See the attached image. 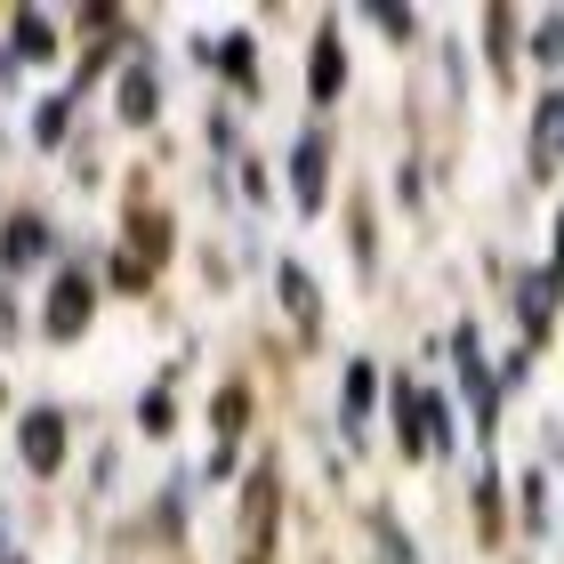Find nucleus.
Returning a JSON list of instances; mask_svg holds the SVG:
<instances>
[{
	"mask_svg": "<svg viewBox=\"0 0 564 564\" xmlns=\"http://www.w3.org/2000/svg\"><path fill=\"white\" fill-rule=\"evenodd\" d=\"M364 403H371V371L355 364V371H347V412H364Z\"/></svg>",
	"mask_w": 564,
	"mask_h": 564,
	"instance_id": "nucleus-13",
	"label": "nucleus"
},
{
	"mask_svg": "<svg viewBox=\"0 0 564 564\" xmlns=\"http://www.w3.org/2000/svg\"><path fill=\"white\" fill-rule=\"evenodd\" d=\"M41 250H48L41 218H9V226H0V259H9V267H33Z\"/></svg>",
	"mask_w": 564,
	"mask_h": 564,
	"instance_id": "nucleus-2",
	"label": "nucleus"
},
{
	"mask_svg": "<svg viewBox=\"0 0 564 564\" xmlns=\"http://www.w3.org/2000/svg\"><path fill=\"white\" fill-rule=\"evenodd\" d=\"M541 57H549V65H564V17H549V24H541Z\"/></svg>",
	"mask_w": 564,
	"mask_h": 564,
	"instance_id": "nucleus-11",
	"label": "nucleus"
},
{
	"mask_svg": "<svg viewBox=\"0 0 564 564\" xmlns=\"http://www.w3.org/2000/svg\"><path fill=\"white\" fill-rule=\"evenodd\" d=\"M24 459H33V468H57V459H65V420H57V412H33V420H24Z\"/></svg>",
	"mask_w": 564,
	"mask_h": 564,
	"instance_id": "nucleus-1",
	"label": "nucleus"
},
{
	"mask_svg": "<svg viewBox=\"0 0 564 564\" xmlns=\"http://www.w3.org/2000/svg\"><path fill=\"white\" fill-rule=\"evenodd\" d=\"M121 106H130V121H145V113H153V73H138V65L121 73Z\"/></svg>",
	"mask_w": 564,
	"mask_h": 564,
	"instance_id": "nucleus-7",
	"label": "nucleus"
},
{
	"mask_svg": "<svg viewBox=\"0 0 564 564\" xmlns=\"http://www.w3.org/2000/svg\"><path fill=\"white\" fill-rule=\"evenodd\" d=\"M517 306H524L532 323H549V315H556V274H549V267H532V274L517 282Z\"/></svg>",
	"mask_w": 564,
	"mask_h": 564,
	"instance_id": "nucleus-5",
	"label": "nucleus"
},
{
	"mask_svg": "<svg viewBox=\"0 0 564 564\" xmlns=\"http://www.w3.org/2000/svg\"><path fill=\"white\" fill-rule=\"evenodd\" d=\"M556 242H564V226H556Z\"/></svg>",
	"mask_w": 564,
	"mask_h": 564,
	"instance_id": "nucleus-15",
	"label": "nucleus"
},
{
	"mask_svg": "<svg viewBox=\"0 0 564 564\" xmlns=\"http://www.w3.org/2000/svg\"><path fill=\"white\" fill-rule=\"evenodd\" d=\"M17 41H24V57H48V17L41 9H17Z\"/></svg>",
	"mask_w": 564,
	"mask_h": 564,
	"instance_id": "nucleus-8",
	"label": "nucleus"
},
{
	"mask_svg": "<svg viewBox=\"0 0 564 564\" xmlns=\"http://www.w3.org/2000/svg\"><path fill=\"white\" fill-rule=\"evenodd\" d=\"M339 82H347V65H339V41H323V48H315V97H330Z\"/></svg>",
	"mask_w": 564,
	"mask_h": 564,
	"instance_id": "nucleus-9",
	"label": "nucleus"
},
{
	"mask_svg": "<svg viewBox=\"0 0 564 564\" xmlns=\"http://www.w3.org/2000/svg\"><path fill=\"white\" fill-rule=\"evenodd\" d=\"M556 145H564V97H549L541 121H532V153H541V162H556Z\"/></svg>",
	"mask_w": 564,
	"mask_h": 564,
	"instance_id": "nucleus-6",
	"label": "nucleus"
},
{
	"mask_svg": "<svg viewBox=\"0 0 564 564\" xmlns=\"http://www.w3.org/2000/svg\"><path fill=\"white\" fill-rule=\"evenodd\" d=\"M282 299H291L299 315H315V291H306V274H291V267H282Z\"/></svg>",
	"mask_w": 564,
	"mask_h": 564,
	"instance_id": "nucleus-10",
	"label": "nucleus"
},
{
	"mask_svg": "<svg viewBox=\"0 0 564 564\" xmlns=\"http://www.w3.org/2000/svg\"><path fill=\"white\" fill-rule=\"evenodd\" d=\"M82 315H89V282H57V299H48V330H82Z\"/></svg>",
	"mask_w": 564,
	"mask_h": 564,
	"instance_id": "nucleus-4",
	"label": "nucleus"
},
{
	"mask_svg": "<svg viewBox=\"0 0 564 564\" xmlns=\"http://www.w3.org/2000/svg\"><path fill=\"white\" fill-rule=\"evenodd\" d=\"M291 177H299V210H323V138H299Z\"/></svg>",
	"mask_w": 564,
	"mask_h": 564,
	"instance_id": "nucleus-3",
	"label": "nucleus"
},
{
	"mask_svg": "<svg viewBox=\"0 0 564 564\" xmlns=\"http://www.w3.org/2000/svg\"><path fill=\"white\" fill-rule=\"evenodd\" d=\"M41 138H48V145L65 138V97H48V106H41Z\"/></svg>",
	"mask_w": 564,
	"mask_h": 564,
	"instance_id": "nucleus-12",
	"label": "nucleus"
},
{
	"mask_svg": "<svg viewBox=\"0 0 564 564\" xmlns=\"http://www.w3.org/2000/svg\"><path fill=\"white\" fill-rule=\"evenodd\" d=\"M0 323H9V306H0Z\"/></svg>",
	"mask_w": 564,
	"mask_h": 564,
	"instance_id": "nucleus-14",
	"label": "nucleus"
}]
</instances>
